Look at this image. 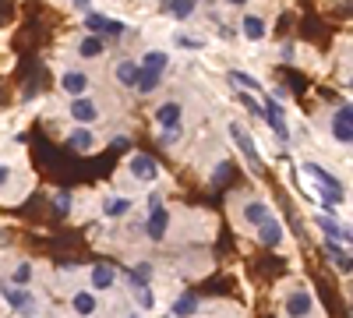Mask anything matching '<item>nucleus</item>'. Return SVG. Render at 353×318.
<instances>
[{"mask_svg":"<svg viewBox=\"0 0 353 318\" xmlns=\"http://www.w3.org/2000/svg\"><path fill=\"white\" fill-rule=\"evenodd\" d=\"M301 173L311 184V195L318 198V206L325 209L332 219H339V209L346 206V181L339 173H332L329 166H321L318 159H304L301 163Z\"/></svg>","mask_w":353,"mask_h":318,"instance_id":"1","label":"nucleus"},{"mask_svg":"<svg viewBox=\"0 0 353 318\" xmlns=\"http://www.w3.org/2000/svg\"><path fill=\"white\" fill-rule=\"evenodd\" d=\"M0 297H4V304L21 315V318H39V294L32 290V286H11V283H0Z\"/></svg>","mask_w":353,"mask_h":318,"instance_id":"2","label":"nucleus"},{"mask_svg":"<svg viewBox=\"0 0 353 318\" xmlns=\"http://www.w3.org/2000/svg\"><path fill=\"white\" fill-rule=\"evenodd\" d=\"M318 297L307 290V286H290L283 297V318H318Z\"/></svg>","mask_w":353,"mask_h":318,"instance_id":"3","label":"nucleus"},{"mask_svg":"<svg viewBox=\"0 0 353 318\" xmlns=\"http://www.w3.org/2000/svg\"><path fill=\"white\" fill-rule=\"evenodd\" d=\"M329 135L339 149H350L353 146V106L350 99H343L332 113H329Z\"/></svg>","mask_w":353,"mask_h":318,"instance_id":"4","label":"nucleus"},{"mask_svg":"<svg viewBox=\"0 0 353 318\" xmlns=\"http://www.w3.org/2000/svg\"><path fill=\"white\" fill-rule=\"evenodd\" d=\"M128 177H131L134 184H141V188H152V184H159L163 170H159V163H156L149 152H134V156L128 159Z\"/></svg>","mask_w":353,"mask_h":318,"instance_id":"5","label":"nucleus"},{"mask_svg":"<svg viewBox=\"0 0 353 318\" xmlns=\"http://www.w3.org/2000/svg\"><path fill=\"white\" fill-rule=\"evenodd\" d=\"M57 89H61L68 99L92 96V74H88L85 68H68V71H61V78H57Z\"/></svg>","mask_w":353,"mask_h":318,"instance_id":"6","label":"nucleus"},{"mask_svg":"<svg viewBox=\"0 0 353 318\" xmlns=\"http://www.w3.org/2000/svg\"><path fill=\"white\" fill-rule=\"evenodd\" d=\"M68 117L74 121V128H96L103 121V106L96 96H81L68 103Z\"/></svg>","mask_w":353,"mask_h":318,"instance_id":"7","label":"nucleus"},{"mask_svg":"<svg viewBox=\"0 0 353 318\" xmlns=\"http://www.w3.org/2000/svg\"><path fill=\"white\" fill-rule=\"evenodd\" d=\"M269 28H272V21H269V14L265 11H251V8H244V14H241V39H248V43H265L269 39Z\"/></svg>","mask_w":353,"mask_h":318,"instance_id":"8","label":"nucleus"},{"mask_svg":"<svg viewBox=\"0 0 353 318\" xmlns=\"http://www.w3.org/2000/svg\"><path fill=\"white\" fill-rule=\"evenodd\" d=\"M261 110H265V124L272 128V135L283 141V146H290V117H286V106L276 103L272 96H265Z\"/></svg>","mask_w":353,"mask_h":318,"instance_id":"9","label":"nucleus"},{"mask_svg":"<svg viewBox=\"0 0 353 318\" xmlns=\"http://www.w3.org/2000/svg\"><path fill=\"white\" fill-rule=\"evenodd\" d=\"M156 128L159 131H176V128H184V103L181 99H163L156 106Z\"/></svg>","mask_w":353,"mask_h":318,"instance_id":"10","label":"nucleus"},{"mask_svg":"<svg viewBox=\"0 0 353 318\" xmlns=\"http://www.w3.org/2000/svg\"><path fill=\"white\" fill-rule=\"evenodd\" d=\"M230 138L237 141V149H241V156L251 163V166H261V149H258V141H254V135L241 124V121H230Z\"/></svg>","mask_w":353,"mask_h":318,"instance_id":"11","label":"nucleus"},{"mask_svg":"<svg viewBox=\"0 0 353 318\" xmlns=\"http://www.w3.org/2000/svg\"><path fill=\"white\" fill-rule=\"evenodd\" d=\"M117 283H121V272H117L113 266H106V262H99V266L88 269V290H92L96 297H99V294H110Z\"/></svg>","mask_w":353,"mask_h":318,"instance_id":"12","label":"nucleus"},{"mask_svg":"<svg viewBox=\"0 0 353 318\" xmlns=\"http://www.w3.org/2000/svg\"><path fill=\"white\" fill-rule=\"evenodd\" d=\"M269 219H272V206L265 198H248L244 206H241V223L248 230H258L261 223H269Z\"/></svg>","mask_w":353,"mask_h":318,"instance_id":"13","label":"nucleus"},{"mask_svg":"<svg viewBox=\"0 0 353 318\" xmlns=\"http://www.w3.org/2000/svg\"><path fill=\"white\" fill-rule=\"evenodd\" d=\"M134 206H138V201H134L131 195H121V191H110V195L103 198V206H99V212H103L106 219H124V216H131V212H134Z\"/></svg>","mask_w":353,"mask_h":318,"instance_id":"14","label":"nucleus"},{"mask_svg":"<svg viewBox=\"0 0 353 318\" xmlns=\"http://www.w3.org/2000/svg\"><path fill=\"white\" fill-rule=\"evenodd\" d=\"M141 230H145V237L156 241V244H159V241H166V234H170V209H166V206L152 209L149 216H145Z\"/></svg>","mask_w":353,"mask_h":318,"instance_id":"15","label":"nucleus"},{"mask_svg":"<svg viewBox=\"0 0 353 318\" xmlns=\"http://www.w3.org/2000/svg\"><path fill=\"white\" fill-rule=\"evenodd\" d=\"M314 226L325 234V241L350 248V223H339V219H332V216H314Z\"/></svg>","mask_w":353,"mask_h":318,"instance_id":"16","label":"nucleus"},{"mask_svg":"<svg viewBox=\"0 0 353 318\" xmlns=\"http://www.w3.org/2000/svg\"><path fill=\"white\" fill-rule=\"evenodd\" d=\"M128 290H131V297H134V308H138V315H149V311L156 308L152 283H141V279H134V276L128 272Z\"/></svg>","mask_w":353,"mask_h":318,"instance_id":"17","label":"nucleus"},{"mask_svg":"<svg viewBox=\"0 0 353 318\" xmlns=\"http://www.w3.org/2000/svg\"><path fill=\"white\" fill-rule=\"evenodd\" d=\"M254 237H258L265 248H272V251H276V248H283V244H286V226H283V219H276V216H272L269 223H261V226L254 230Z\"/></svg>","mask_w":353,"mask_h":318,"instance_id":"18","label":"nucleus"},{"mask_svg":"<svg viewBox=\"0 0 353 318\" xmlns=\"http://www.w3.org/2000/svg\"><path fill=\"white\" fill-rule=\"evenodd\" d=\"M71 311L78 318H96L99 315V297L88 290V286H78V290L71 294Z\"/></svg>","mask_w":353,"mask_h":318,"instance_id":"19","label":"nucleus"},{"mask_svg":"<svg viewBox=\"0 0 353 318\" xmlns=\"http://www.w3.org/2000/svg\"><path fill=\"white\" fill-rule=\"evenodd\" d=\"M68 146H71L74 152L88 156V152L99 149V135H96L92 128H71V131H68Z\"/></svg>","mask_w":353,"mask_h":318,"instance_id":"20","label":"nucleus"},{"mask_svg":"<svg viewBox=\"0 0 353 318\" xmlns=\"http://www.w3.org/2000/svg\"><path fill=\"white\" fill-rule=\"evenodd\" d=\"M134 61H138V68H141V71L166 74V68H170V50H159V46H152V50H145L141 57H134Z\"/></svg>","mask_w":353,"mask_h":318,"instance_id":"21","label":"nucleus"},{"mask_svg":"<svg viewBox=\"0 0 353 318\" xmlns=\"http://www.w3.org/2000/svg\"><path fill=\"white\" fill-rule=\"evenodd\" d=\"M74 53L81 57V61H103L106 57V43L99 39V36H78V43H74Z\"/></svg>","mask_w":353,"mask_h":318,"instance_id":"22","label":"nucleus"},{"mask_svg":"<svg viewBox=\"0 0 353 318\" xmlns=\"http://www.w3.org/2000/svg\"><path fill=\"white\" fill-rule=\"evenodd\" d=\"M113 81H117V85H124V89H134V81H138V61H134V57H124V61H117V68H113Z\"/></svg>","mask_w":353,"mask_h":318,"instance_id":"23","label":"nucleus"},{"mask_svg":"<svg viewBox=\"0 0 353 318\" xmlns=\"http://www.w3.org/2000/svg\"><path fill=\"white\" fill-rule=\"evenodd\" d=\"M159 11L166 18H173V21H188V18L198 14V4H194V0H170V4H163Z\"/></svg>","mask_w":353,"mask_h":318,"instance_id":"24","label":"nucleus"},{"mask_svg":"<svg viewBox=\"0 0 353 318\" xmlns=\"http://www.w3.org/2000/svg\"><path fill=\"white\" fill-rule=\"evenodd\" d=\"M198 311H201V301L191 294H181L170 304V318H198Z\"/></svg>","mask_w":353,"mask_h":318,"instance_id":"25","label":"nucleus"},{"mask_svg":"<svg viewBox=\"0 0 353 318\" xmlns=\"http://www.w3.org/2000/svg\"><path fill=\"white\" fill-rule=\"evenodd\" d=\"M159 89H163V74H152V71H141V68H138L134 92H138V96H156Z\"/></svg>","mask_w":353,"mask_h":318,"instance_id":"26","label":"nucleus"},{"mask_svg":"<svg viewBox=\"0 0 353 318\" xmlns=\"http://www.w3.org/2000/svg\"><path fill=\"white\" fill-rule=\"evenodd\" d=\"M325 251L332 255V266L350 279V272H353V262H350V248H343V244H332V241H325Z\"/></svg>","mask_w":353,"mask_h":318,"instance_id":"27","label":"nucleus"},{"mask_svg":"<svg viewBox=\"0 0 353 318\" xmlns=\"http://www.w3.org/2000/svg\"><path fill=\"white\" fill-rule=\"evenodd\" d=\"M32 279H36V262L21 258V262L11 269V286H32Z\"/></svg>","mask_w":353,"mask_h":318,"instance_id":"28","label":"nucleus"},{"mask_svg":"<svg viewBox=\"0 0 353 318\" xmlns=\"http://www.w3.org/2000/svg\"><path fill=\"white\" fill-rule=\"evenodd\" d=\"M124 32H128V25H124L121 18H106L99 39H103V43H110V39H113V43H121V39H124Z\"/></svg>","mask_w":353,"mask_h":318,"instance_id":"29","label":"nucleus"},{"mask_svg":"<svg viewBox=\"0 0 353 318\" xmlns=\"http://www.w3.org/2000/svg\"><path fill=\"white\" fill-rule=\"evenodd\" d=\"M230 81H233V85H244V96H248V92H265V85H261L254 74H248V71H230Z\"/></svg>","mask_w":353,"mask_h":318,"instance_id":"30","label":"nucleus"},{"mask_svg":"<svg viewBox=\"0 0 353 318\" xmlns=\"http://www.w3.org/2000/svg\"><path fill=\"white\" fill-rule=\"evenodd\" d=\"M173 46L191 50V53H201V50H205V39H201V36H188V32H173Z\"/></svg>","mask_w":353,"mask_h":318,"instance_id":"31","label":"nucleus"},{"mask_svg":"<svg viewBox=\"0 0 353 318\" xmlns=\"http://www.w3.org/2000/svg\"><path fill=\"white\" fill-rule=\"evenodd\" d=\"M11 181H14V166L8 163V159H0V198L8 195V188H11Z\"/></svg>","mask_w":353,"mask_h":318,"instance_id":"32","label":"nucleus"},{"mask_svg":"<svg viewBox=\"0 0 353 318\" xmlns=\"http://www.w3.org/2000/svg\"><path fill=\"white\" fill-rule=\"evenodd\" d=\"M53 209H57V216H68L71 212V191H57V198H53Z\"/></svg>","mask_w":353,"mask_h":318,"instance_id":"33","label":"nucleus"},{"mask_svg":"<svg viewBox=\"0 0 353 318\" xmlns=\"http://www.w3.org/2000/svg\"><path fill=\"white\" fill-rule=\"evenodd\" d=\"M181 135H184V128H176V131H159V146H163V149L176 146V141H181Z\"/></svg>","mask_w":353,"mask_h":318,"instance_id":"34","label":"nucleus"},{"mask_svg":"<svg viewBox=\"0 0 353 318\" xmlns=\"http://www.w3.org/2000/svg\"><path fill=\"white\" fill-rule=\"evenodd\" d=\"M230 177V163H216V173H212V181L219 184V181H226Z\"/></svg>","mask_w":353,"mask_h":318,"instance_id":"35","label":"nucleus"},{"mask_svg":"<svg viewBox=\"0 0 353 318\" xmlns=\"http://www.w3.org/2000/svg\"><path fill=\"white\" fill-rule=\"evenodd\" d=\"M219 39H237V28H233V25H219Z\"/></svg>","mask_w":353,"mask_h":318,"instance_id":"36","label":"nucleus"},{"mask_svg":"<svg viewBox=\"0 0 353 318\" xmlns=\"http://www.w3.org/2000/svg\"><path fill=\"white\" fill-rule=\"evenodd\" d=\"M71 8H74L78 14H92V11H96L92 4H85V0H74V4H71Z\"/></svg>","mask_w":353,"mask_h":318,"instance_id":"37","label":"nucleus"},{"mask_svg":"<svg viewBox=\"0 0 353 318\" xmlns=\"http://www.w3.org/2000/svg\"><path fill=\"white\" fill-rule=\"evenodd\" d=\"M113 146H117V149H124V146H131V138H128V135H117V138H113Z\"/></svg>","mask_w":353,"mask_h":318,"instance_id":"38","label":"nucleus"},{"mask_svg":"<svg viewBox=\"0 0 353 318\" xmlns=\"http://www.w3.org/2000/svg\"><path fill=\"white\" fill-rule=\"evenodd\" d=\"M124 318H145V315H138V311H128V315H124Z\"/></svg>","mask_w":353,"mask_h":318,"instance_id":"39","label":"nucleus"}]
</instances>
